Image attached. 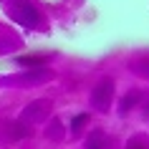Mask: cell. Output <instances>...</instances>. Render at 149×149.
Returning a JSON list of instances; mask_svg holds the SVG:
<instances>
[{"label": "cell", "instance_id": "obj_1", "mask_svg": "<svg viewBox=\"0 0 149 149\" xmlns=\"http://www.w3.org/2000/svg\"><path fill=\"white\" fill-rule=\"evenodd\" d=\"M111 96H114V81H111V79H104L101 84L91 91V104H94L99 111H109Z\"/></svg>", "mask_w": 149, "mask_h": 149}, {"label": "cell", "instance_id": "obj_2", "mask_svg": "<svg viewBox=\"0 0 149 149\" xmlns=\"http://www.w3.org/2000/svg\"><path fill=\"white\" fill-rule=\"evenodd\" d=\"M109 147H111V139L106 136L104 129H94L86 136V149H109Z\"/></svg>", "mask_w": 149, "mask_h": 149}, {"label": "cell", "instance_id": "obj_3", "mask_svg": "<svg viewBox=\"0 0 149 149\" xmlns=\"http://www.w3.org/2000/svg\"><path fill=\"white\" fill-rule=\"evenodd\" d=\"M46 61H48V56H18L15 58L18 66H28V68H38V66H43Z\"/></svg>", "mask_w": 149, "mask_h": 149}, {"label": "cell", "instance_id": "obj_4", "mask_svg": "<svg viewBox=\"0 0 149 149\" xmlns=\"http://www.w3.org/2000/svg\"><path fill=\"white\" fill-rule=\"evenodd\" d=\"M88 121H91V116H88L86 111H84V114H76V116H73V121H71V132H73V134H79L81 129L88 124Z\"/></svg>", "mask_w": 149, "mask_h": 149}, {"label": "cell", "instance_id": "obj_5", "mask_svg": "<svg viewBox=\"0 0 149 149\" xmlns=\"http://www.w3.org/2000/svg\"><path fill=\"white\" fill-rule=\"evenodd\" d=\"M136 99H139V94H132V96H124V101H121V116H124L126 111H132V106L136 104Z\"/></svg>", "mask_w": 149, "mask_h": 149}, {"label": "cell", "instance_id": "obj_6", "mask_svg": "<svg viewBox=\"0 0 149 149\" xmlns=\"http://www.w3.org/2000/svg\"><path fill=\"white\" fill-rule=\"evenodd\" d=\"M126 149H149V141L144 139V136H134V139L126 144Z\"/></svg>", "mask_w": 149, "mask_h": 149}, {"label": "cell", "instance_id": "obj_7", "mask_svg": "<svg viewBox=\"0 0 149 149\" xmlns=\"http://www.w3.org/2000/svg\"><path fill=\"white\" fill-rule=\"evenodd\" d=\"M144 116H147V119H149V104H147V111H144Z\"/></svg>", "mask_w": 149, "mask_h": 149}]
</instances>
